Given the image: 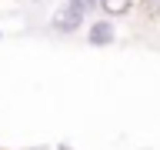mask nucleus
Masks as SVG:
<instances>
[{
    "mask_svg": "<svg viewBox=\"0 0 160 150\" xmlns=\"http://www.w3.org/2000/svg\"><path fill=\"white\" fill-rule=\"evenodd\" d=\"M83 13H87V10L80 7V3L67 0V3L53 13V30H60V33H73V30L83 23Z\"/></svg>",
    "mask_w": 160,
    "mask_h": 150,
    "instance_id": "obj_1",
    "label": "nucleus"
},
{
    "mask_svg": "<svg viewBox=\"0 0 160 150\" xmlns=\"http://www.w3.org/2000/svg\"><path fill=\"white\" fill-rule=\"evenodd\" d=\"M147 7H150V13H160V0H147Z\"/></svg>",
    "mask_w": 160,
    "mask_h": 150,
    "instance_id": "obj_4",
    "label": "nucleus"
},
{
    "mask_svg": "<svg viewBox=\"0 0 160 150\" xmlns=\"http://www.w3.org/2000/svg\"><path fill=\"white\" fill-rule=\"evenodd\" d=\"M100 10L110 17H123V13H130V0H100Z\"/></svg>",
    "mask_w": 160,
    "mask_h": 150,
    "instance_id": "obj_3",
    "label": "nucleus"
},
{
    "mask_svg": "<svg viewBox=\"0 0 160 150\" xmlns=\"http://www.w3.org/2000/svg\"><path fill=\"white\" fill-rule=\"evenodd\" d=\"M90 43H93V47L113 43V23H110V20H97V23L90 27Z\"/></svg>",
    "mask_w": 160,
    "mask_h": 150,
    "instance_id": "obj_2",
    "label": "nucleus"
}]
</instances>
